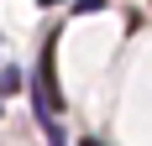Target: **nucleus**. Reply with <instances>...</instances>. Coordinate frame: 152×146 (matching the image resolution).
I'll return each mask as SVG.
<instances>
[{"mask_svg": "<svg viewBox=\"0 0 152 146\" xmlns=\"http://www.w3.org/2000/svg\"><path fill=\"white\" fill-rule=\"evenodd\" d=\"M58 37H47L42 63H37V110L42 115H63V89H58Z\"/></svg>", "mask_w": 152, "mask_h": 146, "instance_id": "1", "label": "nucleus"}, {"mask_svg": "<svg viewBox=\"0 0 152 146\" xmlns=\"http://www.w3.org/2000/svg\"><path fill=\"white\" fill-rule=\"evenodd\" d=\"M21 84H26V78H21V68H5V73H0V94H16Z\"/></svg>", "mask_w": 152, "mask_h": 146, "instance_id": "2", "label": "nucleus"}, {"mask_svg": "<svg viewBox=\"0 0 152 146\" xmlns=\"http://www.w3.org/2000/svg\"><path fill=\"white\" fill-rule=\"evenodd\" d=\"M84 146H105V141H94V136H89V141H84Z\"/></svg>", "mask_w": 152, "mask_h": 146, "instance_id": "3", "label": "nucleus"}, {"mask_svg": "<svg viewBox=\"0 0 152 146\" xmlns=\"http://www.w3.org/2000/svg\"><path fill=\"white\" fill-rule=\"evenodd\" d=\"M42 5H63V0H42Z\"/></svg>", "mask_w": 152, "mask_h": 146, "instance_id": "4", "label": "nucleus"}]
</instances>
